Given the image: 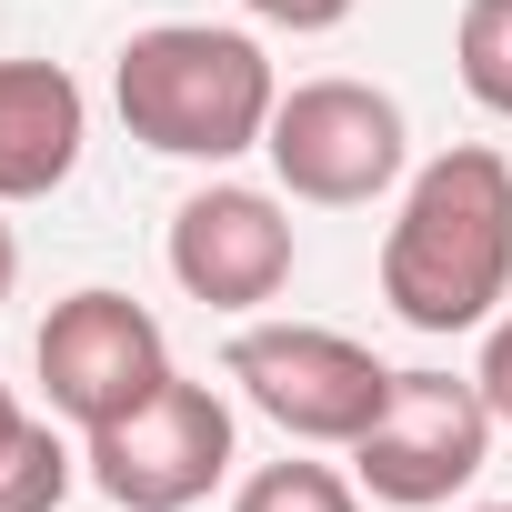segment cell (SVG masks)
Segmentation results:
<instances>
[{"label":"cell","instance_id":"cell-1","mask_svg":"<svg viewBox=\"0 0 512 512\" xmlns=\"http://www.w3.org/2000/svg\"><path fill=\"white\" fill-rule=\"evenodd\" d=\"M382 302L422 342L492 332L512 302V161L492 141H452L402 181V211L382 231Z\"/></svg>","mask_w":512,"mask_h":512},{"label":"cell","instance_id":"cell-2","mask_svg":"<svg viewBox=\"0 0 512 512\" xmlns=\"http://www.w3.org/2000/svg\"><path fill=\"white\" fill-rule=\"evenodd\" d=\"M111 111L141 151L161 161H241L262 151L272 111H282V81L262 61L251 31H211V21H151L121 41L111 61Z\"/></svg>","mask_w":512,"mask_h":512},{"label":"cell","instance_id":"cell-3","mask_svg":"<svg viewBox=\"0 0 512 512\" xmlns=\"http://www.w3.org/2000/svg\"><path fill=\"white\" fill-rule=\"evenodd\" d=\"M221 372L241 382V402L262 412L272 432L292 442H322V452H352L382 402H392V362H372L352 332L332 322H241Z\"/></svg>","mask_w":512,"mask_h":512},{"label":"cell","instance_id":"cell-4","mask_svg":"<svg viewBox=\"0 0 512 512\" xmlns=\"http://www.w3.org/2000/svg\"><path fill=\"white\" fill-rule=\"evenodd\" d=\"M262 151H272V181L292 201L362 211V201H382L412 171V121L372 81H292L282 111H272V131H262Z\"/></svg>","mask_w":512,"mask_h":512},{"label":"cell","instance_id":"cell-5","mask_svg":"<svg viewBox=\"0 0 512 512\" xmlns=\"http://www.w3.org/2000/svg\"><path fill=\"white\" fill-rule=\"evenodd\" d=\"M81 482L121 512H191L231 482V402L191 372H171L141 412L81 432Z\"/></svg>","mask_w":512,"mask_h":512},{"label":"cell","instance_id":"cell-6","mask_svg":"<svg viewBox=\"0 0 512 512\" xmlns=\"http://www.w3.org/2000/svg\"><path fill=\"white\" fill-rule=\"evenodd\" d=\"M492 402L472 372H392V402L382 422L352 442V482L392 512H442L452 492L482 482L492 462Z\"/></svg>","mask_w":512,"mask_h":512},{"label":"cell","instance_id":"cell-7","mask_svg":"<svg viewBox=\"0 0 512 512\" xmlns=\"http://www.w3.org/2000/svg\"><path fill=\"white\" fill-rule=\"evenodd\" d=\"M31 372H41V402L71 422V432H101L121 412H141L161 382H171V342L161 322L131 302V292H71L51 302L41 342H31Z\"/></svg>","mask_w":512,"mask_h":512},{"label":"cell","instance_id":"cell-8","mask_svg":"<svg viewBox=\"0 0 512 512\" xmlns=\"http://www.w3.org/2000/svg\"><path fill=\"white\" fill-rule=\"evenodd\" d=\"M171 282L201 302V312H231L251 322L262 302H282L292 262H302V241H292V211L272 191H251V181H201L181 211H171Z\"/></svg>","mask_w":512,"mask_h":512},{"label":"cell","instance_id":"cell-9","mask_svg":"<svg viewBox=\"0 0 512 512\" xmlns=\"http://www.w3.org/2000/svg\"><path fill=\"white\" fill-rule=\"evenodd\" d=\"M81 141H91V101L61 61H0V211L51 201L81 171Z\"/></svg>","mask_w":512,"mask_h":512},{"label":"cell","instance_id":"cell-10","mask_svg":"<svg viewBox=\"0 0 512 512\" xmlns=\"http://www.w3.org/2000/svg\"><path fill=\"white\" fill-rule=\"evenodd\" d=\"M81 482V452H71V422L61 412H31V432L0 452V512H61Z\"/></svg>","mask_w":512,"mask_h":512},{"label":"cell","instance_id":"cell-11","mask_svg":"<svg viewBox=\"0 0 512 512\" xmlns=\"http://www.w3.org/2000/svg\"><path fill=\"white\" fill-rule=\"evenodd\" d=\"M452 71H462V91H472L492 121H512V0H462Z\"/></svg>","mask_w":512,"mask_h":512},{"label":"cell","instance_id":"cell-12","mask_svg":"<svg viewBox=\"0 0 512 512\" xmlns=\"http://www.w3.org/2000/svg\"><path fill=\"white\" fill-rule=\"evenodd\" d=\"M231 512H362V482L332 462H262V472H241Z\"/></svg>","mask_w":512,"mask_h":512},{"label":"cell","instance_id":"cell-13","mask_svg":"<svg viewBox=\"0 0 512 512\" xmlns=\"http://www.w3.org/2000/svg\"><path fill=\"white\" fill-rule=\"evenodd\" d=\"M472 382H482V402H492V422L512 432V312L482 332V362H472Z\"/></svg>","mask_w":512,"mask_h":512},{"label":"cell","instance_id":"cell-14","mask_svg":"<svg viewBox=\"0 0 512 512\" xmlns=\"http://www.w3.org/2000/svg\"><path fill=\"white\" fill-rule=\"evenodd\" d=\"M251 21H272V31H342L362 0H241Z\"/></svg>","mask_w":512,"mask_h":512},{"label":"cell","instance_id":"cell-15","mask_svg":"<svg viewBox=\"0 0 512 512\" xmlns=\"http://www.w3.org/2000/svg\"><path fill=\"white\" fill-rule=\"evenodd\" d=\"M11 292H21V231L0 221V312H11Z\"/></svg>","mask_w":512,"mask_h":512},{"label":"cell","instance_id":"cell-16","mask_svg":"<svg viewBox=\"0 0 512 512\" xmlns=\"http://www.w3.org/2000/svg\"><path fill=\"white\" fill-rule=\"evenodd\" d=\"M21 432H31V412H21V392H11V382H0V452H11Z\"/></svg>","mask_w":512,"mask_h":512},{"label":"cell","instance_id":"cell-17","mask_svg":"<svg viewBox=\"0 0 512 512\" xmlns=\"http://www.w3.org/2000/svg\"><path fill=\"white\" fill-rule=\"evenodd\" d=\"M472 512H512V502H472Z\"/></svg>","mask_w":512,"mask_h":512}]
</instances>
